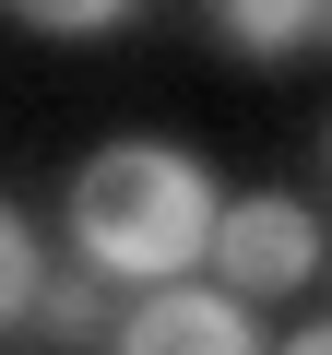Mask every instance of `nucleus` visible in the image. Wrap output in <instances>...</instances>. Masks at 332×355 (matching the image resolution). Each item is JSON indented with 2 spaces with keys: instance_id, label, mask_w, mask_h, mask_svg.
I'll use <instances>...</instances> for the list:
<instances>
[{
  "instance_id": "obj_1",
  "label": "nucleus",
  "mask_w": 332,
  "mask_h": 355,
  "mask_svg": "<svg viewBox=\"0 0 332 355\" xmlns=\"http://www.w3.org/2000/svg\"><path fill=\"white\" fill-rule=\"evenodd\" d=\"M214 214H226L214 166H202L190 142H154V130L83 154V166H72V202H60V225H72V272L131 284V296H154V284H202Z\"/></svg>"
},
{
  "instance_id": "obj_2",
  "label": "nucleus",
  "mask_w": 332,
  "mask_h": 355,
  "mask_svg": "<svg viewBox=\"0 0 332 355\" xmlns=\"http://www.w3.org/2000/svg\"><path fill=\"white\" fill-rule=\"evenodd\" d=\"M202 272H214V296H238V308L297 296V284L320 272V225H308V202H285V190H238V202L214 214Z\"/></svg>"
},
{
  "instance_id": "obj_3",
  "label": "nucleus",
  "mask_w": 332,
  "mask_h": 355,
  "mask_svg": "<svg viewBox=\"0 0 332 355\" xmlns=\"http://www.w3.org/2000/svg\"><path fill=\"white\" fill-rule=\"evenodd\" d=\"M107 355H261V320L214 284H154L107 320Z\"/></svg>"
},
{
  "instance_id": "obj_4",
  "label": "nucleus",
  "mask_w": 332,
  "mask_h": 355,
  "mask_svg": "<svg viewBox=\"0 0 332 355\" xmlns=\"http://www.w3.org/2000/svg\"><path fill=\"white\" fill-rule=\"evenodd\" d=\"M214 36L261 71H285L297 48H320V0H214Z\"/></svg>"
},
{
  "instance_id": "obj_5",
  "label": "nucleus",
  "mask_w": 332,
  "mask_h": 355,
  "mask_svg": "<svg viewBox=\"0 0 332 355\" xmlns=\"http://www.w3.org/2000/svg\"><path fill=\"white\" fill-rule=\"evenodd\" d=\"M24 331H36V355H95V331H107V284H95V272H72V261H48V284H36V308H24Z\"/></svg>"
},
{
  "instance_id": "obj_6",
  "label": "nucleus",
  "mask_w": 332,
  "mask_h": 355,
  "mask_svg": "<svg viewBox=\"0 0 332 355\" xmlns=\"http://www.w3.org/2000/svg\"><path fill=\"white\" fill-rule=\"evenodd\" d=\"M36 284H48V249H36V225H24L13 202H0V331L36 308Z\"/></svg>"
},
{
  "instance_id": "obj_7",
  "label": "nucleus",
  "mask_w": 332,
  "mask_h": 355,
  "mask_svg": "<svg viewBox=\"0 0 332 355\" xmlns=\"http://www.w3.org/2000/svg\"><path fill=\"white\" fill-rule=\"evenodd\" d=\"M13 24H36V36H107V24H131L142 0H0Z\"/></svg>"
},
{
  "instance_id": "obj_8",
  "label": "nucleus",
  "mask_w": 332,
  "mask_h": 355,
  "mask_svg": "<svg viewBox=\"0 0 332 355\" xmlns=\"http://www.w3.org/2000/svg\"><path fill=\"white\" fill-rule=\"evenodd\" d=\"M285 355H332V320H308V331H285Z\"/></svg>"
},
{
  "instance_id": "obj_9",
  "label": "nucleus",
  "mask_w": 332,
  "mask_h": 355,
  "mask_svg": "<svg viewBox=\"0 0 332 355\" xmlns=\"http://www.w3.org/2000/svg\"><path fill=\"white\" fill-rule=\"evenodd\" d=\"M320 48H332V0H320Z\"/></svg>"
},
{
  "instance_id": "obj_10",
  "label": "nucleus",
  "mask_w": 332,
  "mask_h": 355,
  "mask_svg": "<svg viewBox=\"0 0 332 355\" xmlns=\"http://www.w3.org/2000/svg\"><path fill=\"white\" fill-rule=\"evenodd\" d=\"M320 154H332V130H320Z\"/></svg>"
}]
</instances>
